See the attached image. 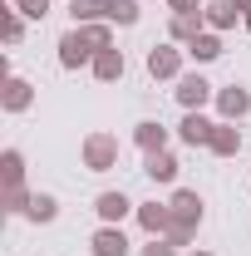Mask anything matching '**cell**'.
Here are the masks:
<instances>
[{
	"label": "cell",
	"mask_w": 251,
	"mask_h": 256,
	"mask_svg": "<svg viewBox=\"0 0 251 256\" xmlns=\"http://www.w3.org/2000/svg\"><path fill=\"white\" fill-rule=\"evenodd\" d=\"M168 207H172L168 242H172V246H188L192 236H197V226H202V197L182 188V192H172V202H168Z\"/></svg>",
	"instance_id": "cell-1"
},
{
	"label": "cell",
	"mask_w": 251,
	"mask_h": 256,
	"mask_svg": "<svg viewBox=\"0 0 251 256\" xmlns=\"http://www.w3.org/2000/svg\"><path fill=\"white\" fill-rule=\"evenodd\" d=\"M79 158H84L89 172H108V168H118V138H114V133H89L84 148H79Z\"/></svg>",
	"instance_id": "cell-2"
},
{
	"label": "cell",
	"mask_w": 251,
	"mask_h": 256,
	"mask_svg": "<svg viewBox=\"0 0 251 256\" xmlns=\"http://www.w3.org/2000/svg\"><path fill=\"white\" fill-rule=\"evenodd\" d=\"M54 50H60V69H84V64H94V44L84 40L79 25H74V30H64Z\"/></svg>",
	"instance_id": "cell-3"
},
{
	"label": "cell",
	"mask_w": 251,
	"mask_h": 256,
	"mask_svg": "<svg viewBox=\"0 0 251 256\" xmlns=\"http://www.w3.org/2000/svg\"><path fill=\"white\" fill-rule=\"evenodd\" d=\"M172 94H178V104H182V108H188V114H202V108H207V104H212V98H217V89H212V84H207V79H202V74H182V79H178V89H172Z\"/></svg>",
	"instance_id": "cell-4"
},
{
	"label": "cell",
	"mask_w": 251,
	"mask_h": 256,
	"mask_svg": "<svg viewBox=\"0 0 251 256\" xmlns=\"http://www.w3.org/2000/svg\"><path fill=\"white\" fill-rule=\"evenodd\" d=\"M182 54L188 50H178V44H153L148 50V74L153 79H182Z\"/></svg>",
	"instance_id": "cell-5"
},
{
	"label": "cell",
	"mask_w": 251,
	"mask_h": 256,
	"mask_svg": "<svg viewBox=\"0 0 251 256\" xmlns=\"http://www.w3.org/2000/svg\"><path fill=\"white\" fill-rule=\"evenodd\" d=\"M217 114H222V124L246 118V114H251V89H246V84H226V89H217Z\"/></svg>",
	"instance_id": "cell-6"
},
{
	"label": "cell",
	"mask_w": 251,
	"mask_h": 256,
	"mask_svg": "<svg viewBox=\"0 0 251 256\" xmlns=\"http://www.w3.org/2000/svg\"><path fill=\"white\" fill-rule=\"evenodd\" d=\"M30 104H34V84L30 79H20V74L0 79V108H5V114H25Z\"/></svg>",
	"instance_id": "cell-7"
},
{
	"label": "cell",
	"mask_w": 251,
	"mask_h": 256,
	"mask_svg": "<svg viewBox=\"0 0 251 256\" xmlns=\"http://www.w3.org/2000/svg\"><path fill=\"white\" fill-rule=\"evenodd\" d=\"M212 133H217V124H212L207 114H182V124H178V138H182L188 148H207Z\"/></svg>",
	"instance_id": "cell-8"
},
{
	"label": "cell",
	"mask_w": 251,
	"mask_h": 256,
	"mask_svg": "<svg viewBox=\"0 0 251 256\" xmlns=\"http://www.w3.org/2000/svg\"><path fill=\"white\" fill-rule=\"evenodd\" d=\"M94 212H98V222H104V226H124V217L133 212V202H128L124 192H98V197H94Z\"/></svg>",
	"instance_id": "cell-9"
},
{
	"label": "cell",
	"mask_w": 251,
	"mask_h": 256,
	"mask_svg": "<svg viewBox=\"0 0 251 256\" xmlns=\"http://www.w3.org/2000/svg\"><path fill=\"white\" fill-rule=\"evenodd\" d=\"M89 252H94V256H128L133 246H128L124 226H98L94 236H89Z\"/></svg>",
	"instance_id": "cell-10"
},
{
	"label": "cell",
	"mask_w": 251,
	"mask_h": 256,
	"mask_svg": "<svg viewBox=\"0 0 251 256\" xmlns=\"http://www.w3.org/2000/svg\"><path fill=\"white\" fill-rule=\"evenodd\" d=\"M202 30H207L202 10H188V15H172V20H168V34H172V44H192Z\"/></svg>",
	"instance_id": "cell-11"
},
{
	"label": "cell",
	"mask_w": 251,
	"mask_h": 256,
	"mask_svg": "<svg viewBox=\"0 0 251 256\" xmlns=\"http://www.w3.org/2000/svg\"><path fill=\"white\" fill-rule=\"evenodd\" d=\"M138 226H143L148 236H168V226H172V207H162V202H143V207H138Z\"/></svg>",
	"instance_id": "cell-12"
},
{
	"label": "cell",
	"mask_w": 251,
	"mask_h": 256,
	"mask_svg": "<svg viewBox=\"0 0 251 256\" xmlns=\"http://www.w3.org/2000/svg\"><path fill=\"white\" fill-rule=\"evenodd\" d=\"M89 69H94L98 84H118V79H124V50H98Z\"/></svg>",
	"instance_id": "cell-13"
},
{
	"label": "cell",
	"mask_w": 251,
	"mask_h": 256,
	"mask_svg": "<svg viewBox=\"0 0 251 256\" xmlns=\"http://www.w3.org/2000/svg\"><path fill=\"white\" fill-rule=\"evenodd\" d=\"M143 172H148L153 182H172V178H178V158H172L168 148H158V153H143Z\"/></svg>",
	"instance_id": "cell-14"
},
{
	"label": "cell",
	"mask_w": 251,
	"mask_h": 256,
	"mask_svg": "<svg viewBox=\"0 0 251 256\" xmlns=\"http://www.w3.org/2000/svg\"><path fill=\"white\" fill-rule=\"evenodd\" d=\"M0 188H25V153L20 148L0 153Z\"/></svg>",
	"instance_id": "cell-15"
},
{
	"label": "cell",
	"mask_w": 251,
	"mask_h": 256,
	"mask_svg": "<svg viewBox=\"0 0 251 256\" xmlns=\"http://www.w3.org/2000/svg\"><path fill=\"white\" fill-rule=\"evenodd\" d=\"M217 158H236L242 153V128L236 124H217V133H212V143H207Z\"/></svg>",
	"instance_id": "cell-16"
},
{
	"label": "cell",
	"mask_w": 251,
	"mask_h": 256,
	"mask_svg": "<svg viewBox=\"0 0 251 256\" xmlns=\"http://www.w3.org/2000/svg\"><path fill=\"white\" fill-rule=\"evenodd\" d=\"M236 15H242V10H236V5H232V0H212V5H207V10H202V20H207V30H232V25H236Z\"/></svg>",
	"instance_id": "cell-17"
},
{
	"label": "cell",
	"mask_w": 251,
	"mask_h": 256,
	"mask_svg": "<svg viewBox=\"0 0 251 256\" xmlns=\"http://www.w3.org/2000/svg\"><path fill=\"white\" fill-rule=\"evenodd\" d=\"M25 217H30L34 226H50L54 217H60V197H54V192H34V197H30V212H25Z\"/></svg>",
	"instance_id": "cell-18"
},
{
	"label": "cell",
	"mask_w": 251,
	"mask_h": 256,
	"mask_svg": "<svg viewBox=\"0 0 251 256\" xmlns=\"http://www.w3.org/2000/svg\"><path fill=\"white\" fill-rule=\"evenodd\" d=\"M133 143H138L143 153H158V148H168V128L153 124V118H143V124L133 128Z\"/></svg>",
	"instance_id": "cell-19"
},
{
	"label": "cell",
	"mask_w": 251,
	"mask_h": 256,
	"mask_svg": "<svg viewBox=\"0 0 251 256\" xmlns=\"http://www.w3.org/2000/svg\"><path fill=\"white\" fill-rule=\"evenodd\" d=\"M188 54H192L197 64H212V60H222V34H217V30H202V34H197V40L188 44Z\"/></svg>",
	"instance_id": "cell-20"
},
{
	"label": "cell",
	"mask_w": 251,
	"mask_h": 256,
	"mask_svg": "<svg viewBox=\"0 0 251 256\" xmlns=\"http://www.w3.org/2000/svg\"><path fill=\"white\" fill-rule=\"evenodd\" d=\"M0 40H5V44H10V50H15V44H20V40H25V15H20V10H15V0H10V5H5V10H0Z\"/></svg>",
	"instance_id": "cell-21"
},
{
	"label": "cell",
	"mask_w": 251,
	"mask_h": 256,
	"mask_svg": "<svg viewBox=\"0 0 251 256\" xmlns=\"http://www.w3.org/2000/svg\"><path fill=\"white\" fill-rule=\"evenodd\" d=\"M69 15H74V25H94V20H108V0H69Z\"/></svg>",
	"instance_id": "cell-22"
},
{
	"label": "cell",
	"mask_w": 251,
	"mask_h": 256,
	"mask_svg": "<svg viewBox=\"0 0 251 256\" xmlns=\"http://www.w3.org/2000/svg\"><path fill=\"white\" fill-rule=\"evenodd\" d=\"M30 197H34L30 188H0V212L5 217H25L30 212Z\"/></svg>",
	"instance_id": "cell-23"
},
{
	"label": "cell",
	"mask_w": 251,
	"mask_h": 256,
	"mask_svg": "<svg viewBox=\"0 0 251 256\" xmlns=\"http://www.w3.org/2000/svg\"><path fill=\"white\" fill-rule=\"evenodd\" d=\"M84 30V40L94 44V54L98 50H114V30H108V20H94V25H79Z\"/></svg>",
	"instance_id": "cell-24"
},
{
	"label": "cell",
	"mask_w": 251,
	"mask_h": 256,
	"mask_svg": "<svg viewBox=\"0 0 251 256\" xmlns=\"http://www.w3.org/2000/svg\"><path fill=\"white\" fill-rule=\"evenodd\" d=\"M108 25H138V0H108Z\"/></svg>",
	"instance_id": "cell-25"
},
{
	"label": "cell",
	"mask_w": 251,
	"mask_h": 256,
	"mask_svg": "<svg viewBox=\"0 0 251 256\" xmlns=\"http://www.w3.org/2000/svg\"><path fill=\"white\" fill-rule=\"evenodd\" d=\"M15 10H20L25 20H44V15H50V0H15Z\"/></svg>",
	"instance_id": "cell-26"
},
{
	"label": "cell",
	"mask_w": 251,
	"mask_h": 256,
	"mask_svg": "<svg viewBox=\"0 0 251 256\" xmlns=\"http://www.w3.org/2000/svg\"><path fill=\"white\" fill-rule=\"evenodd\" d=\"M138 256H178V246H172L168 236H153V242H148V246H143Z\"/></svg>",
	"instance_id": "cell-27"
},
{
	"label": "cell",
	"mask_w": 251,
	"mask_h": 256,
	"mask_svg": "<svg viewBox=\"0 0 251 256\" xmlns=\"http://www.w3.org/2000/svg\"><path fill=\"white\" fill-rule=\"evenodd\" d=\"M172 5V15H188V10H197V0H168Z\"/></svg>",
	"instance_id": "cell-28"
},
{
	"label": "cell",
	"mask_w": 251,
	"mask_h": 256,
	"mask_svg": "<svg viewBox=\"0 0 251 256\" xmlns=\"http://www.w3.org/2000/svg\"><path fill=\"white\" fill-rule=\"evenodd\" d=\"M232 5H236V10H242V15H251V0H232Z\"/></svg>",
	"instance_id": "cell-29"
},
{
	"label": "cell",
	"mask_w": 251,
	"mask_h": 256,
	"mask_svg": "<svg viewBox=\"0 0 251 256\" xmlns=\"http://www.w3.org/2000/svg\"><path fill=\"white\" fill-rule=\"evenodd\" d=\"M188 256H212V252H188Z\"/></svg>",
	"instance_id": "cell-30"
},
{
	"label": "cell",
	"mask_w": 251,
	"mask_h": 256,
	"mask_svg": "<svg viewBox=\"0 0 251 256\" xmlns=\"http://www.w3.org/2000/svg\"><path fill=\"white\" fill-rule=\"evenodd\" d=\"M242 20H246V30H251V15H242Z\"/></svg>",
	"instance_id": "cell-31"
}]
</instances>
